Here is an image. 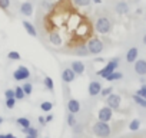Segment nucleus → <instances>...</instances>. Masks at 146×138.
Returning <instances> with one entry per match:
<instances>
[{
	"mask_svg": "<svg viewBox=\"0 0 146 138\" xmlns=\"http://www.w3.org/2000/svg\"><path fill=\"white\" fill-rule=\"evenodd\" d=\"M112 20L106 16H99L95 20V30L100 35H108L112 32Z\"/></svg>",
	"mask_w": 146,
	"mask_h": 138,
	"instance_id": "obj_2",
	"label": "nucleus"
},
{
	"mask_svg": "<svg viewBox=\"0 0 146 138\" xmlns=\"http://www.w3.org/2000/svg\"><path fill=\"white\" fill-rule=\"evenodd\" d=\"M44 118H46V124H47V122H52V121H53L54 115H53V114H49V115H47V117H44Z\"/></svg>",
	"mask_w": 146,
	"mask_h": 138,
	"instance_id": "obj_39",
	"label": "nucleus"
},
{
	"mask_svg": "<svg viewBox=\"0 0 146 138\" xmlns=\"http://www.w3.org/2000/svg\"><path fill=\"white\" fill-rule=\"evenodd\" d=\"M76 74L73 72V69L72 68H64L63 71H62V81L64 82V84H70V82H73L76 79Z\"/></svg>",
	"mask_w": 146,
	"mask_h": 138,
	"instance_id": "obj_10",
	"label": "nucleus"
},
{
	"mask_svg": "<svg viewBox=\"0 0 146 138\" xmlns=\"http://www.w3.org/2000/svg\"><path fill=\"white\" fill-rule=\"evenodd\" d=\"M40 109H42L43 112H50V111L53 109V104L49 102V101H44V102L40 104Z\"/></svg>",
	"mask_w": 146,
	"mask_h": 138,
	"instance_id": "obj_27",
	"label": "nucleus"
},
{
	"mask_svg": "<svg viewBox=\"0 0 146 138\" xmlns=\"http://www.w3.org/2000/svg\"><path fill=\"white\" fill-rule=\"evenodd\" d=\"M129 10H130L129 3H126L125 0H120V2H117V3L115 5V12H116L117 15H127Z\"/></svg>",
	"mask_w": 146,
	"mask_h": 138,
	"instance_id": "obj_15",
	"label": "nucleus"
},
{
	"mask_svg": "<svg viewBox=\"0 0 146 138\" xmlns=\"http://www.w3.org/2000/svg\"><path fill=\"white\" fill-rule=\"evenodd\" d=\"M132 99H133V102H135L139 108L146 109V99H145V98H142V96H139V95L133 94V95H132Z\"/></svg>",
	"mask_w": 146,
	"mask_h": 138,
	"instance_id": "obj_20",
	"label": "nucleus"
},
{
	"mask_svg": "<svg viewBox=\"0 0 146 138\" xmlns=\"http://www.w3.org/2000/svg\"><path fill=\"white\" fill-rule=\"evenodd\" d=\"M49 42H50L53 46H56V48L62 46V45H63L62 35H60L57 30H53V32H50V33H49Z\"/></svg>",
	"mask_w": 146,
	"mask_h": 138,
	"instance_id": "obj_14",
	"label": "nucleus"
},
{
	"mask_svg": "<svg viewBox=\"0 0 146 138\" xmlns=\"http://www.w3.org/2000/svg\"><path fill=\"white\" fill-rule=\"evenodd\" d=\"M16 107V98H7L6 99V108L7 109H13Z\"/></svg>",
	"mask_w": 146,
	"mask_h": 138,
	"instance_id": "obj_35",
	"label": "nucleus"
},
{
	"mask_svg": "<svg viewBox=\"0 0 146 138\" xmlns=\"http://www.w3.org/2000/svg\"><path fill=\"white\" fill-rule=\"evenodd\" d=\"M136 95H139V96H142V98L146 99V82L140 85V88L136 91Z\"/></svg>",
	"mask_w": 146,
	"mask_h": 138,
	"instance_id": "obj_34",
	"label": "nucleus"
},
{
	"mask_svg": "<svg viewBox=\"0 0 146 138\" xmlns=\"http://www.w3.org/2000/svg\"><path fill=\"white\" fill-rule=\"evenodd\" d=\"M120 104H122V98L119 94L112 92L109 96H106V105L109 108H112L113 111H119L120 109Z\"/></svg>",
	"mask_w": 146,
	"mask_h": 138,
	"instance_id": "obj_5",
	"label": "nucleus"
},
{
	"mask_svg": "<svg viewBox=\"0 0 146 138\" xmlns=\"http://www.w3.org/2000/svg\"><path fill=\"white\" fill-rule=\"evenodd\" d=\"M112 92H113V86H106V88H102V91H100V96H102V98H106V96H109Z\"/></svg>",
	"mask_w": 146,
	"mask_h": 138,
	"instance_id": "obj_32",
	"label": "nucleus"
},
{
	"mask_svg": "<svg viewBox=\"0 0 146 138\" xmlns=\"http://www.w3.org/2000/svg\"><path fill=\"white\" fill-rule=\"evenodd\" d=\"M66 122H67V125L72 128L73 125H75L78 121H76V114H72V112H67V115H66Z\"/></svg>",
	"mask_w": 146,
	"mask_h": 138,
	"instance_id": "obj_26",
	"label": "nucleus"
},
{
	"mask_svg": "<svg viewBox=\"0 0 146 138\" xmlns=\"http://www.w3.org/2000/svg\"><path fill=\"white\" fill-rule=\"evenodd\" d=\"M20 131L25 134V135H33L36 138H39V129L35 128V127H20Z\"/></svg>",
	"mask_w": 146,
	"mask_h": 138,
	"instance_id": "obj_19",
	"label": "nucleus"
},
{
	"mask_svg": "<svg viewBox=\"0 0 146 138\" xmlns=\"http://www.w3.org/2000/svg\"><path fill=\"white\" fill-rule=\"evenodd\" d=\"M3 121H5V119H3V117H2V115H0V125H2V124H3Z\"/></svg>",
	"mask_w": 146,
	"mask_h": 138,
	"instance_id": "obj_44",
	"label": "nucleus"
},
{
	"mask_svg": "<svg viewBox=\"0 0 146 138\" xmlns=\"http://www.w3.org/2000/svg\"><path fill=\"white\" fill-rule=\"evenodd\" d=\"M72 131H73V134H75V135H80L85 131V125L82 122H76L75 125L72 127Z\"/></svg>",
	"mask_w": 146,
	"mask_h": 138,
	"instance_id": "obj_24",
	"label": "nucleus"
},
{
	"mask_svg": "<svg viewBox=\"0 0 146 138\" xmlns=\"http://www.w3.org/2000/svg\"><path fill=\"white\" fill-rule=\"evenodd\" d=\"M66 107H67V112H72V114H79L80 109H82L80 102H79L78 99H75V98H70V99L67 101Z\"/></svg>",
	"mask_w": 146,
	"mask_h": 138,
	"instance_id": "obj_11",
	"label": "nucleus"
},
{
	"mask_svg": "<svg viewBox=\"0 0 146 138\" xmlns=\"http://www.w3.org/2000/svg\"><path fill=\"white\" fill-rule=\"evenodd\" d=\"M23 27L27 32V35H30L32 38H37V29L35 27V25L29 20H23Z\"/></svg>",
	"mask_w": 146,
	"mask_h": 138,
	"instance_id": "obj_18",
	"label": "nucleus"
},
{
	"mask_svg": "<svg viewBox=\"0 0 146 138\" xmlns=\"http://www.w3.org/2000/svg\"><path fill=\"white\" fill-rule=\"evenodd\" d=\"M37 121H39V124H40V125H46V118H44L43 115H40V117L37 118Z\"/></svg>",
	"mask_w": 146,
	"mask_h": 138,
	"instance_id": "obj_38",
	"label": "nucleus"
},
{
	"mask_svg": "<svg viewBox=\"0 0 146 138\" xmlns=\"http://www.w3.org/2000/svg\"><path fill=\"white\" fill-rule=\"evenodd\" d=\"M102 88H103V86H102V82L93 79V81H90L89 85H88V92H89V95H90L92 98H96V96L100 95Z\"/></svg>",
	"mask_w": 146,
	"mask_h": 138,
	"instance_id": "obj_7",
	"label": "nucleus"
},
{
	"mask_svg": "<svg viewBox=\"0 0 146 138\" xmlns=\"http://www.w3.org/2000/svg\"><path fill=\"white\" fill-rule=\"evenodd\" d=\"M5 96H6V99L7 98H15V89H10V88L6 89L5 91Z\"/></svg>",
	"mask_w": 146,
	"mask_h": 138,
	"instance_id": "obj_37",
	"label": "nucleus"
},
{
	"mask_svg": "<svg viewBox=\"0 0 146 138\" xmlns=\"http://www.w3.org/2000/svg\"><path fill=\"white\" fill-rule=\"evenodd\" d=\"M0 138H6V134H0Z\"/></svg>",
	"mask_w": 146,
	"mask_h": 138,
	"instance_id": "obj_45",
	"label": "nucleus"
},
{
	"mask_svg": "<svg viewBox=\"0 0 146 138\" xmlns=\"http://www.w3.org/2000/svg\"><path fill=\"white\" fill-rule=\"evenodd\" d=\"M112 118H113V109H112V108H109L108 105H105V107H102V108L99 109V112H98V119H99V121L109 122Z\"/></svg>",
	"mask_w": 146,
	"mask_h": 138,
	"instance_id": "obj_8",
	"label": "nucleus"
},
{
	"mask_svg": "<svg viewBox=\"0 0 146 138\" xmlns=\"http://www.w3.org/2000/svg\"><path fill=\"white\" fill-rule=\"evenodd\" d=\"M73 3H75L78 7H88L92 3V0H73Z\"/></svg>",
	"mask_w": 146,
	"mask_h": 138,
	"instance_id": "obj_30",
	"label": "nucleus"
},
{
	"mask_svg": "<svg viewBox=\"0 0 146 138\" xmlns=\"http://www.w3.org/2000/svg\"><path fill=\"white\" fill-rule=\"evenodd\" d=\"M142 13H143V9H140V7L136 9V15H142Z\"/></svg>",
	"mask_w": 146,
	"mask_h": 138,
	"instance_id": "obj_40",
	"label": "nucleus"
},
{
	"mask_svg": "<svg viewBox=\"0 0 146 138\" xmlns=\"http://www.w3.org/2000/svg\"><path fill=\"white\" fill-rule=\"evenodd\" d=\"M145 76H146V75H145Z\"/></svg>",
	"mask_w": 146,
	"mask_h": 138,
	"instance_id": "obj_49",
	"label": "nucleus"
},
{
	"mask_svg": "<svg viewBox=\"0 0 146 138\" xmlns=\"http://www.w3.org/2000/svg\"><path fill=\"white\" fill-rule=\"evenodd\" d=\"M73 138H80V137H79V135H75V137H73Z\"/></svg>",
	"mask_w": 146,
	"mask_h": 138,
	"instance_id": "obj_47",
	"label": "nucleus"
},
{
	"mask_svg": "<svg viewBox=\"0 0 146 138\" xmlns=\"http://www.w3.org/2000/svg\"><path fill=\"white\" fill-rule=\"evenodd\" d=\"M19 12H20V15H23V16H27V17L32 16L33 12H35L33 3H32V2H23V3H20Z\"/></svg>",
	"mask_w": 146,
	"mask_h": 138,
	"instance_id": "obj_12",
	"label": "nucleus"
},
{
	"mask_svg": "<svg viewBox=\"0 0 146 138\" xmlns=\"http://www.w3.org/2000/svg\"><path fill=\"white\" fill-rule=\"evenodd\" d=\"M16 122H17L20 127H30V125H32V124H30V119H29V118H25V117L17 118V119H16Z\"/></svg>",
	"mask_w": 146,
	"mask_h": 138,
	"instance_id": "obj_31",
	"label": "nucleus"
},
{
	"mask_svg": "<svg viewBox=\"0 0 146 138\" xmlns=\"http://www.w3.org/2000/svg\"><path fill=\"white\" fill-rule=\"evenodd\" d=\"M92 132L98 137V138H109L112 135V127L109 125V122H103V121H96L92 125Z\"/></svg>",
	"mask_w": 146,
	"mask_h": 138,
	"instance_id": "obj_1",
	"label": "nucleus"
},
{
	"mask_svg": "<svg viewBox=\"0 0 146 138\" xmlns=\"http://www.w3.org/2000/svg\"><path fill=\"white\" fill-rule=\"evenodd\" d=\"M10 0H0V9L3 10H9L10 9Z\"/></svg>",
	"mask_w": 146,
	"mask_h": 138,
	"instance_id": "obj_36",
	"label": "nucleus"
},
{
	"mask_svg": "<svg viewBox=\"0 0 146 138\" xmlns=\"http://www.w3.org/2000/svg\"><path fill=\"white\" fill-rule=\"evenodd\" d=\"M70 52H72L73 55H76V56H82V58H85V56H88V55H89V50H88L86 43H80V45H78L76 48H73Z\"/></svg>",
	"mask_w": 146,
	"mask_h": 138,
	"instance_id": "obj_16",
	"label": "nucleus"
},
{
	"mask_svg": "<svg viewBox=\"0 0 146 138\" xmlns=\"http://www.w3.org/2000/svg\"><path fill=\"white\" fill-rule=\"evenodd\" d=\"M137 58H139V49H137L136 46H132V48L126 52V56H125V59H126L127 63H133Z\"/></svg>",
	"mask_w": 146,
	"mask_h": 138,
	"instance_id": "obj_17",
	"label": "nucleus"
},
{
	"mask_svg": "<svg viewBox=\"0 0 146 138\" xmlns=\"http://www.w3.org/2000/svg\"><path fill=\"white\" fill-rule=\"evenodd\" d=\"M92 3H96V5H100L102 0H92Z\"/></svg>",
	"mask_w": 146,
	"mask_h": 138,
	"instance_id": "obj_42",
	"label": "nucleus"
},
{
	"mask_svg": "<svg viewBox=\"0 0 146 138\" xmlns=\"http://www.w3.org/2000/svg\"><path fill=\"white\" fill-rule=\"evenodd\" d=\"M140 125H142V122H140V119L139 118H133L130 122H129V129L130 131H139L140 129Z\"/></svg>",
	"mask_w": 146,
	"mask_h": 138,
	"instance_id": "obj_22",
	"label": "nucleus"
},
{
	"mask_svg": "<svg viewBox=\"0 0 146 138\" xmlns=\"http://www.w3.org/2000/svg\"><path fill=\"white\" fill-rule=\"evenodd\" d=\"M133 72L137 76H145L146 75V59H136L133 62Z\"/></svg>",
	"mask_w": 146,
	"mask_h": 138,
	"instance_id": "obj_9",
	"label": "nucleus"
},
{
	"mask_svg": "<svg viewBox=\"0 0 146 138\" xmlns=\"http://www.w3.org/2000/svg\"><path fill=\"white\" fill-rule=\"evenodd\" d=\"M15 98H16V101H23L26 98V94H25L22 86H16L15 88Z\"/></svg>",
	"mask_w": 146,
	"mask_h": 138,
	"instance_id": "obj_23",
	"label": "nucleus"
},
{
	"mask_svg": "<svg viewBox=\"0 0 146 138\" xmlns=\"http://www.w3.org/2000/svg\"><path fill=\"white\" fill-rule=\"evenodd\" d=\"M29 78H30V71H29L26 66L20 65L17 69H15V72H13V79L15 81L20 82V81H26Z\"/></svg>",
	"mask_w": 146,
	"mask_h": 138,
	"instance_id": "obj_6",
	"label": "nucleus"
},
{
	"mask_svg": "<svg viewBox=\"0 0 146 138\" xmlns=\"http://www.w3.org/2000/svg\"><path fill=\"white\" fill-rule=\"evenodd\" d=\"M122 78H123V74L119 72V71H115V72H112L110 75H108V76L105 78V81H108V82H113V81H120Z\"/></svg>",
	"mask_w": 146,
	"mask_h": 138,
	"instance_id": "obj_21",
	"label": "nucleus"
},
{
	"mask_svg": "<svg viewBox=\"0 0 146 138\" xmlns=\"http://www.w3.org/2000/svg\"><path fill=\"white\" fill-rule=\"evenodd\" d=\"M70 68L73 69V72H75L76 75H79V76H82L85 74V71H86V66H85V63L82 60H73L70 63Z\"/></svg>",
	"mask_w": 146,
	"mask_h": 138,
	"instance_id": "obj_13",
	"label": "nucleus"
},
{
	"mask_svg": "<svg viewBox=\"0 0 146 138\" xmlns=\"http://www.w3.org/2000/svg\"><path fill=\"white\" fill-rule=\"evenodd\" d=\"M13 137H15L13 134H6V138H13Z\"/></svg>",
	"mask_w": 146,
	"mask_h": 138,
	"instance_id": "obj_43",
	"label": "nucleus"
},
{
	"mask_svg": "<svg viewBox=\"0 0 146 138\" xmlns=\"http://www.w3.org/2000/svg\"><path fill=\"white\" fill-rule=\"evenodd\" d=\"M26 138H36V137H33V135H26Z\"/></svg>",
	"mask_w": 146,
	"mask_h": 138,
	"instance_id": "obj_46",
	"label": "nucleus"
},
{
	"mask_svg": "<svg viewBox=\"0 0 146 138\" xmlns=\"http://www.w3.org/2000/svg\"><path fill=\"white\" fill-rule=\"evenodd\" d=\"M86 46H88L89 55H99L105 49V43L96 36H90L86 42Z\"/></svg>",
	"mask_w": 146,
	"mask_h": 138,
	"instance_id": "obj_4",
	"label": "nucleus"
},
{
	"mask_svg": "<svg viewBox=\"0 0 146 138\" xmlns=\"http://www.w3.org/2000/svg\"><path fill=\"white\" fill-rule=\"evenodd\" d=\"M142 43L146 46V33H145V35H143V38H142Z\"/></svg>",
	"mask_w": 146,
	"mask_h": 138,
	"instance_id": "obj_41",
	"label": "nucleus"
},
{
	"mask_svg": "<svg viewBox=\"0 0 146 138\" xmlns=\"http://www.w3.org/2000/svg\"><path fill=\"white\" fill-rule=\"evenodd\" d=\"M46 138H47V137H46Z\"/></svg>",
	"mask_w": 146,
	"mask_h": 138,
	"instance_id": "obj_48",
	"label": "nucleus"
},
{
	"mask_svg": "<svg viewBox=\"0 0 146 138\" xmlns=\"http://www.w3.org/2000/svg\"><path fill=\"white\" fill-rule=\"evenodd\" d=\"M43 84H44V86H46V89H47V91L53 92V89H54V84H53V79H52L50 76H44Z\"/></svg>",
	"mask_w": 146,
	"mask_h": 138,
	"instance_id": "obj_25",
	"label": "nucleus"
},
{
	"mask_svg": "<svg viewBox=\"0 0 146 138\" xmlns=\"http://www.w3.org/2000/svg\"><path fill=\"white\" fill-rule=\"evenodd\" d=\"M22 88H23V91H25L26 96L32 95V92H33V85H32L30 82H25V84L22 85Z\"/></svg>",
	"mask_w": 146,
	"mask_h": 138,
	"instance_id": "obj_28",
	"label": "nucleus"
},
{
	"mask_svg": "<svg viewBox=\"0 0 146 138\" xmlns=\"http://www.w3.org/2000/svg\"><path fill=\"white\" fill-rule=\"evenodd\" d=\"M40 7H42L43 10L50 12L54 6H53V3H50V2H49V0H42V2H40Z\"/></svg>",
	"mask_w": 146,
	"mask_h": 138,
	"instance_id": "obj_29",
	"label": "nucleus"
},
{
	"mask_svg": "<svg viewBox=\"0 0 146 138\" xmlns=\"http://www.w3.org/2000/svg\"><path fill=\"white\" fill-rule=\"evenodd\" d=\"M119 63H120V58H113V59H110V60H109L102 69L96 71V75L105 79L108 75H110L112 72H115L116 69L119 68Z\"/></svg>",
	"mask_w": 146,
	"mask_h": 138,
	"instance_id": "obj_3",
	"label": "nucleus"
},
{
	"mask_svg": "<svg viewBox=\"0 0 146 138\" xmlns=\"http://www.w3.org/2000/svg\"><path fill=\"white\" fill-rule=\"evenodd\" d=\"M7 58H9L10 60H19L22 56H20L19 52H16V50H10V52L7 53Z\"/></svg>",
	"mask_w": 146,
	"mask_h": 138,
	"instance_id": "obj_33",
	"label": "nucleus"
}]
</instances>
